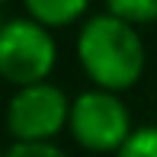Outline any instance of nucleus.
Listing matches in <instances>:
<instances>
[{
    "mask_svg": "<svg viewBox=\"0 0 157 157\" xmlns=\"http://www.w3.org/2000/svg\"><path fill=\"white\" fill-rule=\"evenodd\" d=\"M77 58H80V67L87 71V77L99 90L122 93L141 80L147 55L135 23L106 10L90 16L80 26Z\"/></svg>",
    "mask_w": 157,
    "mask_h": 157,
    "instance_id": "nucleus-1",
    "label": "nucleus"
},
{
    "mask_svg": "<svg viewBox=\"0 0 157 157\" xmlns=\"http://www.w3.org/2000/svg\"><path fill=\"white\" fill-rule=\"evenodd\" d=\"M58 61L52 29L35 19H6L0 29V77L16 87L45 83Z\"/></svg>",
    "mask_w": 157,
    "mask_h": 157,
    "instance_id": "nucleus-2",
    "label": "nucleus"
},
{
    "mask_svg": "<svg viewBox=\"0 0 157 157\" xmlns=\"http://www.w3.org/2000/svg\"><path fill=\"white\" fill-rule=\"evenodd\" d=\"M67 132L80 147L93 154H109L122 151V144L132 138V116H128L125 103L112 90H87L71 103V119Z\"/></svg>",
    "mask_w": 157,
    "mask_h": 157,
    "instance_id": "nucleus-3",
    "label": "nucleus"
},
{
    "mask_svg": "<svg viewBox=\"0 0 157 157\" xmlns=\"http://www.w3.org/2000/svg\"><path fill=\"white\" fill-rule=\"evenodd\" d=\"M71 99L55 83L19 87L6 106V132L13 141H52L61 128H67Z\"/></svg>",
    "mask_w": 157,
    "mask_h": 157,
    "instance_id": "nucleus-4",
    "label": "nucleus"
},
{
    "mask_svg": "<svg viewBox=\"0 0 157 157\" xmlns=\"http://www.w3.org/2000/svg\"><path fill=\"white\" fill-rule=\"evenodd\" d=\"M23 3L29 10V19L48 26V29H61L87 13L90 0H23Z\"/></svg>",
    "mask_w": 157,
    "mask_h": 157,
    "instance_id": "nucleus-5",
    "label": "nucleus"
},
{
    "mask_svg": "<svg viewBox=\"0 0 157 157\" xmlns=\"http://www.w3.org/2000/svg\"><path fill=\"white\" fill-rule=\"evenodd\" d=\"M106 10L135 26L157 23V0H106Z\"/></svg>",
    "mask_w": 157,
    "mask_h": 157,
    "instance_id": "nucleus-6",
    "label": "nucleus"
},
{
    "mask_svg": "<svg viewBox=\"0 0 157 157\" xmlns=\"http://www.w3.org/2000/svg\"><path fill=\"white\" fill-rule=\"evenodd\" d=\"M116 157H157V125L135 128Z\"/></svg>",
    "mask_w": 157,
    "mask_h": 157,
    "instance_id": "nucleus-7",
    "label": "nucleus"
},
{
    "mask_svg": "<svg viewBox=\"0 0 157 157\" xmlns=\"http://www.w3.org/2000/svg\"><path fill=\"white\" fill-rule=\"evenodd\" d=\"M3 157H67L52 141H13V147Z\"/></svg>",
    "mask_w": 157,
    "mask_h": 157,
    "instance_id": "nucleus-8",
    "label": "nucleus"
},
{
    "mask_svg": "<svg viewBox=\"0 0 157 157\" xmlns=\"http://www.w3.org/2000/svg\"><path fill=\"white\" fill-rule=\"evenodd\" d=\"M3 23H6V19H0V29H3Z\"/></svg>",
    "mask_w": 157,
    "mask_h": 157,
    "instance_id": "nucleus-9",
    "label": "nucleus"
},
{
    "mask_svg": "<svg viewBox=\"0 0 157 157\" xmlns=\"http://www.w3.org/2000/svg\"><path fill=\"white\" fill-rule=\"evenodd\" d=\"M0 3H6V0H0Z\"/></svg>",
    "mask_w": 157,
    "mask_h": 157,
    "instance_id": "nucleus-10",
    "label": "nucleus"
}]
</instances>
